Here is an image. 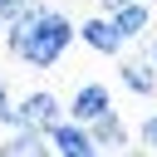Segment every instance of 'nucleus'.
I'll use <instances>...</instances> for the list:
<instances>
[{"mask_svg":"<svg viewBox=\"0 0 157 157\" xmlns=\"http://www.w3.org/2000/svg\"><path fill=\"white\" fill-rule=\"evenodd\" d=\"M74 44V20L59 5H25L10 20V54L34 69H54Z\"/></svg>","mask_w":157,"mask_h":157,"instance_id":"nucleus-1","label":"nucleus"},{"mask_svg":"<svg viewBox=\"0 0 157 157\" xmlns=\"http://www.w3.org/2000/svg\"><path fill=\"white\" fill-rule=\"evenodd\" d=\"M54 118H64V103L49 93V88H34L29 98H20L5 118V128H49Z\"/></svg>","mask_w":157,"mask_h":157,"instance_id":"nucleus-2","label":"nucleus"},{"mask_svg":"<svg viewBox=\"0 0 157 157\" xmlns=\"http://www.w3.org/2000/svg\"><path fill=\"white\" fill-rule=\"evenodd\" d=\"M44 137H49V147L64 152V157H88V152H93V132H88V123H78V118H54V123L44 128Z\"/></svg>","mask_w":157,"mask_h":157,"instance_id":"nucleus-3","label":"nucleus"},{"mask_svg":"<svg viewBox=\"0 0 157 157\" xmlns=\"http://www.w3.org/2000/svg\"><path fill=\"white\" fill-rule=\"evenodd\" d=\"M78 39H83V44H88L93 54H108V59H113V54H118V49L128 44V39H123V29H118V25L108 20V15H88V20L78 25Z\"/></svg>","mask_w":157,"mask_h":157,"instance_id":"nucleus-4","label":"nucleus"},{"mask_svg":"<svg viewBox=\"0 0 157 157\" xmlns=\"http://www.w3.org/2000/svg\"><path fill=\"white\" fill-rule=\"evenodd\" d=\"M113 108V93H108V83H78L74 88V98H69V118H78V123H93L98 113H108Z\"/></svg>","mask_w":157,"mask_h":157,"instance_id":"nucleus-5","label":"nucleus"},{"mask_svg":"<svg viewBox=\"0 0 157 157\" xmlns=\"http://www.w3.org/2000/svg\"><path fill=\"white\" fill-rule=\"evenodd\" d=\"M88 132H93V152H123L128 147V128H123V118L108 108V113H98L93 123H88Z\"/></svg>","mask_w":157,"mask_h":157,"instance_id":"nucleus-6","label":"nucleus"},{"mask_svg":"<svg viewBox=\"0 0 157 157\" xmlns=\"http://www.w3.org/2000/svg\"><path fill=\"white\" fill-rule=\"evenodd\" d=\"M103 15L123 29V39H132V34H142V29H147V0H123V5L103 10Z\"/></svg>","mask_w":157,"mask_h":157,"instance_id":"nucleus-7","label":"nucleus"},{"mask_svg":"<svg viewBox=\"0 0 157 157\" xmlns=\"http://www.w3.org/2000/svg\"><path fill=\"white\" fill-rule=\"evenodd\" d=\"M118 78H123V83H128L137 98H152V93H157V69H152L147 59H132V64H123V69H118Z\"/></svg>","mask_w":157,"mask_h":157,"instance_id":"nucleus-8","label":"nucleus"},{"mask_svg":"<svg viewBox=\"0 0 157 157\" xmlns=\"http://www.w3.org/2000/svg\"><path fill=\"white\" fill-rule=\"evenodd\" d=\"M44 147H49L44 128H15V137L5 142V152H44Z\"/></svg>","mask_w":157,"mask_h":157,"instance_id":"nucleus-9","label":"nucleus"},{"mask_svg":"<svg viewBox=\"0 0 157 157\" xmlns=\"http://www.w3.org/2000/svg\"><path fill=\"white\" fill-rule=\"evenodd\" d=\"M137 142H142V147H157V113H152V118H142V128H137Z\"/></svg>","mask_w":157,"mask_h":157,"instance_id":"nucleus-10","label":"nucleus"},{"mask_svg":"<svg viewBox=\"0 0 157 157\" xmlns=\"http://www.w3.org/2000/svg\"><path fill=\"white\" fill-rule=\"evenodd\" d=\"M25 5H34V0H0V20L10 25V20H15L20 10H25Z\"/></svg>","mask_w":157,"mask_h":157,"instance_id":"nucleus-11","label":"nucleus"},{"mask_svg":"<svg viewBox=\"0 0 157 157\" xmlns=\"http://www.w3.org/2000/svg\"><path fill=\"white\" fill-rule=\"evenodd\" d=\"M10 108H15V103H10V88H5V83H0V123H5V118H10Z\"/></svg>","mask_w":157,"mask_h":157,"instance_id":"nucleus-12","label":"nucleus"},{"mask_svg":"<svg viewBox=\"0 0 157 157\" xmlns=\"http://www.w3.org/2000/svg\"><path fill=\"white\" fill-rule=\"evenodd\" d=\"M142 59H147V64L157 69V44H147V54H142Z\"/></svg>","mask_w":157,"mask_h":157,"instance_id":"nucleus-13","label":"nucleus"}]
</instances>
